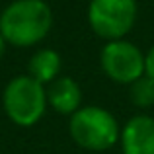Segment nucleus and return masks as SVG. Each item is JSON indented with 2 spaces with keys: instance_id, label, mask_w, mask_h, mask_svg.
<instances>
[{
  "instance_id": "nucleus-1",
  "label": "nucleus",
  "mask_w": 154,
  "mask_h": 154,
  "mask_svg": "<svg viewBox=\"0 0 154 154\" xmlns=\"http://www.w3.org/2000/svg\"><path fill=\"white\" fill-rule=\"evenodd\" d=\"M53 10L45 0H14L0 12V35L12 47H35L49 35Z\"/></svg>"
},
{
  "instance_id": "nucleus-2",
  "label": "nucleus",
  "mask_w": 154,
  "mask_h": 154,
  "mask_svg": "<svg viewBox=\"0 0 154 154\" xmlns=\"http://www.w3.org/2000/svg\"><path fill=\"white\" fill-rule=\"evenodd\" d=\"M68 135L84 150L103 152L119 143L121 127L109 109L102 105H82L68 117Z\"/></svg>"
},
{
  "instance_id": "nucleus-3",
  "label": "nucleus",
  "mask_w": 154,
  "mask_h": 154,
  "mask_svg": "<svg viewBox=\"0 0 154 154\" xmlns=\"http://www.w3.org/2000/svg\"><path fill=\"white\" fill-rule=\"evenodd\" d=\"M47 107V90L29 74H18L2 90V109L14 125L29 129L43 119Z\"/></svg>"
},
{
  "instance_id": "nucleus-4",
  "label": "nucleus",
  "mask_w": 154,
  "mask_h": 154,
  "mask_svg": "<svg viewBox=\"0 0 154 154\" xmlns=\"http://www.w3.org/2000/svg\"><path fill=\"white\" fill-rule=\"evenodd\" d=\"M137 16V0H90L88 4V23L105 41L125 39L135 27Z\"/></svg>"
},
{
  "instance_id": "nucleus-5",
  "label": "nucleus",
  "mask_w": 154,
  "mask_h": 154,
  "mask_svg": "<svg viewBox=\"0 0 154 154\" xmlns=\"http://www.w3.org/2000/svg\"><path fill=\"white\" fill-rule=\"evenodd\" d=\"M100 66L111 82L131 86L144 76V53L127 39L107 41L100 51Z\"/></svg>"
},
{
  "instance_id": "nucleus-6",
  "label": "nucleus",
  "mask_w": 154,
  "mask_h": 154,
  "mask_svg": "<svg viewBox=\"0 0 154 154\" xmlns=\"http://www.w3.org/2000/svg\"><path fill=\"white\" fill-rule=\"evenodd\" d=\"M121 154H154V117L133 115L121 127Z\"/></svg>"
},
{
  "instance_id": "nucleus-7",
  "label": "nucleus",
  "mask_w": 154,
  "mask_h": 154,
  "mask_svg": "<svg viewBox=\"0 0 154 154\" xmlns=\"http://www.w3.org/2000/svg\"><path fill=\"white\" fill-rule=\"evenodd\" d=\"M47 90V103L55 113L70 117L74 111L82 107V88L70 76H59L53 80Z\"/></svg>"
},
{
  "instance_id": "nucleus-8",
  "label": "nucleus",
  "mask_w": 154,
  "mask_h": 154,
  "mask_svg": "<svg viewBox=\"0 0 154 154\" xmlns=\"http://www.w3.org/2000/svg\"><path fill=\"white\" fill-rule=\"evenodd\" d=\"M60 68H63V59H60L59 51L51 49V47H41L29 57L26 74H29L43 86H49L53 80L60 76Z\"/></svg>"
},
{
  "instance_id": "nucleus-9",
  "label": "nucleus",
  "mask_w": 154,
  "mask_h": 154,
  "mask_svg": "<svg viewBox=\"0 0 154 154\" xmlns=\"http://www.w3.org/2000/svg\"><path fill=\"white\" fill-rule=\"evenodd\" d=\"M129 100L135 107L148 109L154 105V80L148 78L146 74L140 76L139 80L129 86Z\"/></svg>"
},
{
  "instance_id": "nucleus-10",
  "label": "nucleus",
  "mask_w": 154,
  "mask_h": 154,
  "mask_svg": "<svg viewBox=\"0 0 154 154\" xmlns=\"http://www.w3.org/2000/svg\"><path fill=\"white\" fill-rule=\"evenodd\" d=\"M144 74L154 80V45L144 53Z\"/></svg>"
},
{
  "instance_id": "nucleus-11",
  "label": "nucleus",
  "mask_w": 154,
  "mask_h": 154,
  "mask_svg": "<svg viewBox=\"0 0 154 154\" xmlns=\"http://www.w3.org/2000/svg\"><path fill=\"white\" fill-rule=\"evenodd\" d=\"M6 49H8V43L4 41V37L0 35V60H2V57L6 55Z\"/></svg>"
},
{
  "instance_id": "nucleus-12",
  "label": "nucleus",
  "mask_w": 154,
  "mask_h": 154,
  "mask_svg": "<svg viewBox=\"0 0 154 154\" xmlns=\"http://www.w3.org/2000/svg\"><path fill=\"white\" fill-rule=\"evenodd\" d=\"M0 12H2V10H0Z\"/></svg>"
}]
</instances>
